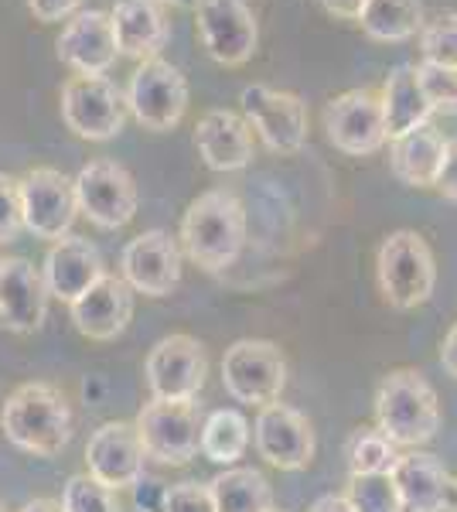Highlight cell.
Returning <instances> with one entry per match:
<instances>
[{"label": "cell", "instance_id": "13", "mask_svg": "<svg viewBox=\"0 0 457 512\" xmlns=\"http://www.w3.org/2000/svg\"><path fill=\"white\" fill-rule=\"evenodd\" d=\"M144 376L154 400H195L209 376L205 345L191 335H168L147 352Z\"/></svg>", "mask_w": 457, "mask_h": 512}, {"label": "cell", "instance_id": "25", "mask_svg": "<svg viewBox=\"0 0 457 512\" xmlns=\"http://www.w3.org/2000/svg\"><path fill=\"white\" fill-rule=\"evenodd\" d=\"M447 137L440 134L434 123H423L417 130L393 137L389 144V168L393 175L410 188H434L437 175L444 168Z\"/></svg>", "mask_w": 457, "mask_h": 512}, {"label": "cell", "instance_id": "28", "mask_svg": "<svg viewBox=\"0 0 457 512\" xmlns=\"http://www.w3.org/2000/svg\"><path fill=\"white\" fill-rule=\"evenodd\" d=\"M423 4L420 0H365L359 24L372 41L400 45L420 35L423 28Z\"/></svg>", "mask_w": 457, "mask_h": 512}, {"label": "cell", "instance_id": "37", "mask_svg": "<svg viewBox=\"0 0 457 512\" xmlns=\"http://www.w3.org/2000/svg\"><path fill=\"white\" fill-rule=\"evenodd\" d=\"M28 7L41 24H55V21L72 18L82 7V0H28Z\"/></svg>", "mask_w": 457, "mask_h": 512}, {"label": "cell", "instance_id": "17", "mask_svg": "<svg viewBox=\"0 0 457 512\" xmlns=\"http://www.w3.org/2000/svg\"><path fill=\"white\" fill-rule=\"evenodd\" d=\"M144 458L147 454L137 437V427L127 424V420H110V424H103L89 437L86 475L113 492L134 489L140 478H144Z\"/></svg>", "mask_w": 457, "mask_h": 512}, {"label": "cell", "instance_id": "6", "mask_svg": "<svg viewBox=\"0 0 457 512\" xmlns=\"http://www.w3.org/2000/svg\"><path fill=\"white\" fill-rule=\"evenodd\" d=\"M222 386L249 407L277 403L287 386V359L267 338H239L222 355Z\"/></svg>", "mask_w": 457, "mask_h": 512}, {"label": "cell", "instance_id": "18", "mask_svg": "<svg viewBox=\"0 0 457 512\" xmlns=\"http://www.w3.org/2000/svg\"><path fill=\"white\" fill-rule=\"evenodd\" d=\"M389 478L396 485L403 512H454V478L434 454L420 448L400 454L389 468Z\"/></svg>", "mask_w": 457, "mask_h": 512}, {"label": "cell", "instance_id": "24", "mask_svg": "<svg viewBox=\"0 0 457 512\" xmlns=\"http://www.w3.org/2000/svg\"><path fill=\"white\" fill-rule=\"evenodd\" d=\"M103 274H106L103 256L82 236H62L58 243H52V250L45 256V267H41V280L48 287V297H58V301H69V304L82 291H89Z\"/></svg>", "mask_w": 457, "mask_h": 512}, {"label": "cell", "instance_id": "34", "mask_svg": "<svg viewBox=\"0 0 457 512\" xmlns=\"http://www.w3.org/2000/svg\"><path fill=\"white\" fill-rule=\"evenodd\" d=\"M417 76H420V86H423V96H427L430 110L447 113V117H457V69H444V65H434V62H420Z\"/></svg>", "mask_w": 457, "mask_h": 512}, {"label": "cell", "instance_id": "31", "mask_svg": "<svg viewBox=\"0 0 457 512\" xmlns=\"http://www.w3.org/2000/svg\"><path fill=\"white\" fill-rule=\"evenodd\" d=\"M345 502L352 512H403L393 478L386 475H348Z\"/></svg>", "mask_w": 457, "mask_h": 512}, {"label": "cell", "instance_id": "21", "mask_svg": "<svg viewBox=\"0 0 457 512\" xmlns=\"http://www.w3.org/2000/svg\"><path fill=\"white\" fill-rule=\"evenodd\" d=\"M195 147L205 168L212 171H243L256 158L253 127L243 120V113L209 110L195 127Z\"/></svg>", "mask_w": 457, "mask_h": 512}, {"label": "cell", "instance_id": "20", "mask_svg": "<svg viewBox=\"0 0 457 512\" xmlns=\"http://www.w3.org/2000/svg\"><path fill=\"white\" fill-rule=\"evenodd\" d=\"M55 52L76 76H106L120 55L110 11H76L58 35Z\"/></svg>", "mask_w": 457, "mask_h": 512}, {"label": "cell", "instance_id": "43", "mask_svg": "<svg viewBox=\"0 0 457 512\" xmlns=\"http://www.w3.org/2000/svg\"><path fill=\"white\" fill-rule=\"evenodd\" d=\"M18 512H62V502H55V499H31V502H24Z\"/></svg>", "mask_w": 457, "mask_h": 512}, {"label": "cell", "instance_id": "48", "mask_svg": "<svg viewBox=\"0 0 457 512\" xmlns=\"http://www.w3.org/2000/svg\"><path fill=\"white\" fill-rule=\"evenodd\" d=\"M0 512H4V506H0Z\"/></svg>", "mask_w": 457, "mask_h": 512}, {"label": "cell", "instance_id": "16", "mask_svg": "<svg viewBox=\"0 0 457 512\" xmlns=\"http://www.w3.org/2000/svg\"><path fill=\"white\" fill-rule=\"evenodd\" d=\"M123 280L134 294L168 297L181 284V246L164 229H147L123 246Z\"/></svg>", "mask_w": 457, "mask_h": 512}, {"label": "cell", "instance_id": "14", "mask_svg": "<svg viewBox=\"0 0 457 512\" xmlns=\"http://www.w3.org/2000/svg\"><path fill=\"white\" fill-rule=\"evenodd\" d=\"M324 134L331 147L352 158L376 154L386 144V120L376 89H348L324 106Z\"/></svg>", "mask_w": 457, "mask_h": 512}, {"label": "cell", "instance_id": "15", "mask_svg": "<svg viewBox=\"0 0 457 512\" xmlns=\"http://www.w3.org/2000/svg\"><path fill=\"white\" fill-rule=\"evenodd\" d=\"M253 441L260 458L280 472H301L314 461V448H318L311 420L280 400L260 407L253 424Z\"/></svg>", "mask_w": 457, "mask_h": 512}, {"label": "cell", "instance_id": "7", "mask_svg": "<svg viewBox=\"0 0 457 512\" xmlns=\"http://www.w3.org/2000/svg\"><path fill=\"white\" fill-rule=\"evenodd\" d=\"M123 96H127V113H134L140 127L154 130V134H168L188 113L185 72L168 59H161V55L137 65Z\"/></svg>", "mask_w": 457, "mask_h": 512}, {"label": "cell", "instance_id": "29", "mask_svg": "<svg viewBox=\"0 0 457 512\" xmlns=\"http://www.w3.org/2000/svg\"><path fill=\"white\" fill-rule=\"evenodd\" d=\"M249 448V420L239 410H212L202 424V451L215 465H236Z\"/></svg>", "mask_w": 457, "mask_h": 512}, {"label": "cell", "instance_id": "10", "mask_svg": "<svg viewBox=\"0 0 457 512\" xmlns=\"http://www.w3.org/2000/svg\"><path fill=\"white\" fill-rule=\"evenodd\" d=\"M76 202L99 229H123L137 216V181L120 161L96 158L76 175Z\"/></svg>", "mask_w": 457, "mask_h": 512}, {"label": "cell", "instance_id": "2", "mask_svg": "<svg viewBox=\"0 0 457 512\" xmlns=\"http://www.w3.org/2000/svg\"><path fill=\"white\" fill-rule=\"evenodd\" d=\"M4 437L24 454L55 458L72 441V410L69 400L52 383H24L7 396L0 410Z\"/></svg>", "mask_w": 457, "mask_h": 512}, {"label": "cell", "instance_id": "39", "mask_svg": "<svg viewBox=\"0 0 457 512\" xmlns=\"http://www.w3.org/2000/svg\"><path fill=\"white\" fill-rule=\"evenodd\" d=\"M134 489H137V495H134L137 512H161L164 509V492L168 489H164L161 482H144V478H140Z\"/></svg>", "mask_w": 457, "mask_h": 512}, {"label": "cell", "instance_id": "30", "mask_svg": "<svg viewBox=\"0 0 457 512\" xmlns=\"http://www.w3.org/2000/svg\"><path fill=\"white\" fill-rule=\"evenodd\" d=\"M396 444L386 434L362 427L348 444V475H386L396 465Z\"/></svg>", "mask_w": 457, "mask_h": 512}, {"label": "cell", "instance_id": "1", "mask_svg": "<svg viewBox=\"0 0 457 512\" xmlns=\"http://www.w3.org/2000/svg\"><path fill=\"white\" fill-rule=\"evenodd\" d=\"M185 256L205 274H222L246 246V205L229 188H209L185 209L181 219Z\"/></svg>", "mask_w": 457, "mask_h": 512}, {"label": "cell", "instance_id": "26", "mask_svg": "<svg viewBox=\"0 0 457 512\" xmlns=\"http://www.w3.org/2000/svg\"><path fill=\"white\" fill-rule=\"evenodd\" d=\"M382 120H386V137H400L406 130H417L423 123H430L434 110H430L427 96H423L420 76H417V65L403 62L396 65L393 72L382 82Z\"/></svg>", "mask_w": 457, "mask_h": 512}, {"label": "cell", "instance_id": "36", "mask_svg": "<svg viewBox=\"0 0 457 512\" xmlns=\"http://www.w3.org/2000/svg\"><path fill=\"white\" fill-rule=\"evenodd\" d=\"M161 512H215L212 492L202 482H178L164 492V509Z\"/></svg>", "mask_w": 457, "mask_h": 512}, {"label": "cell", "instance_id": "22", "mask_svg": "<svg viewBox=\"0 0 457 512\" xmlns=\"http://www.w3.org/2000/svg\"><path fill=\"white\" fill-rule=\"evenodd\" d=\"M48 287L41 270L28 260H4L0 270V325L18 335H31L45 325Z\"/></svg>", "mask_w": 457, "mask_h": 512}, {"label": "cell", "instance_id": "38", "mask_svg": "<svg viewBox=\"0 0 457 512\" xmlns=\"http://www.w3.org/2000/svg\"><path fill=\"white\" fill-rule=\"evenodd\" d=\"M437 192L447 198V202H457V137L447 140V154H444V168L437 175Z\"/></svg>", "mask_w": 457, "mask_h": 512}, {"label": "cell", "instance_id": "27", "mask_svg": "<svg viewBox=\"0 0 457 512\" xmlns=\"http://www.w3.org/2000/svg\"><path fill=\"white\" fill-rule=\"evenodd\" d=\"M215 512H270L273 509V489L267 475L256 468L229 465L209 482Z\"/></svg>", "mask_w": 457, "mask_h": 512}, {"label": "cell", "instance_id": "23", "mask_svg": "<svg viewBox=\"0 0 457 512\" xmlns=\"http://www.w3.org/2000/svg\"><path fill=\"white\" fill-rule=\"evenodd\" d=\"M116 52L127 59H157L171 38V21L161 0H116L110 11Z\"/></svg>", "mask_w": 457, "mask_h": 512}, {"label": "cell", "instance_id": "8", "mask_svg": "<svg viewBox=\"0 0 457 512\" xmlns=\"http://www.w3.org/2000/svg\"><path fill=\"white\" fill-rule=\"evenodd\" d=\"M127 117V96L113 79L72 76L62 86V120L82 140H113Z\"/></svg>", "mask_w": 457, "mask_h": 512}, {"label": "cell", "instance_id": "5", "mask_svg": "<svg viewBox=\"0 0 457 512\" xmlns=\"http://www.w3.org/2000/svg\"><path fill=\"white\" fill-rule=\"evenodd\" d=\"M202 407L195 400H151L134 420L144 454L161 465H188L202 448Z\"/></svg>", "mask_w": 457, "mask_h": 512}, {"label": "cell", "instance_id": "9", "mask_svg": "<svg viewBox=\"0 0 457 512\" xmlns=\"http://www.w3.org/2000/svg\"><path fill=\"white\" fill-rule=\"evenodd\" d=\"M239 106L273 154H297L307 144V103L297 93L253 82L239 93Z\"/></svg>", "mask_w": 457, "mask_h": 512}, {"label": "cell", "instance_id": "35", "mask_svg": "<svg viewBox=\"0 0 457 512\" xmlns=\"http://www.w3.org/2000/svg\"><path fill=\"white\" fill-rule=\"evenodd\" d=\"M24 229L18 178L0 175V243H14Z\"/></svg>", "mask_w": 457, "mask_h": 512}, {"label": "cell", "instance_id": "12", "mask_svg": "<svg viewBox=\"0 0 457 512\" xmlns=\"http://www.w3.org/2000/svg\"><path fill=\"white\" fill-rule=\"evenodd\" d=\"M18 192L28 233H35L38 239H52V243L69 236L72 222L79 216L72 178H65L58 168H31L18 181Z\"/></svg>", "mask_w": 457, "mask_h": 512}, {"label": "cell", "instance_id": "47", "mask_svg": "<svg viewBox=\"0 0 457 512\" xmlns=\"http://www.w3.org/2000/svg\"><path fill=\"white\" fill-rule=\"evenodd\" d=\"M270 512H280V509H270Z\"/></svg>", "mask_w": 457, "mask_h": 512}, {"label": "cell", "instance_id": "42", "mask_svg": "<svg viewBox=\"0 0 457 512\" xmlns=\"http://www.w3.org/2000/svg\"><path fill=\"white\" fill-rule=\"evenodd\" d=\"M311 512H352V506L345 502V495H321Z\"/></svg>", "mask_w": 457, "mask_h": 512}, {"label": "cell", "instance_id": "3", "mask_svg": "<svg viewBox=\"0 0 457 512\" xmlns=\"http://www.w3.org/2000/svg\"><path fill=\"white\" fill-rule=\"evenodd\" d=\"M376 431L396 448H423L440 431V400L420 369H393L376 390Z\"/></svg>", "mask_w": 457, "mask_h": 512}, {"label": "cell", "instance_id": "33", "mask_svg": "<svg viewBox=\"0 0 457 512\" xmlns=\"http://www.w3.org/2000/svg\"><path fill=\"white\" fill-rule=\"evenodd\" d=\"M62 512H120L116 492L89 475H72L62 492Z\"/></svg>", "mask_w": 457, "mask_h": 512}, {"label": "cell", "instance_id": "32", "mask_svg": "<svg viewBox=\"0 0 457 512\" xmlns=\"http://www.w3.org/2000/svg\"><path fill=\"white\" fill-rule=\"evenodd\" d=\"M423 62L457 69V11H440L420 28Z\"/></svg>", "mask_w": 457, "mask_h": 512}, {"label": "cell", "instance_id": "4", "mask_svg": "<svg viewBox=\"0 0 457 512\" xmlns=\"http://www.w3.org/2000/svg\"><path fill=\"white\" fill-rule=\"evenodd\" d=\"M376 284L382 301L396 311H413L434 297L437 260L417 229H396L379 243Z\"/></svg>", "mask_w": 457, "mask_h": 512}, {"label": "cell", "instance_id": "46", "mask_svg": "<svg viewBox=\"0 0 457 512\" xmlns=\"http://www.w3.org/2000/svg\"><path fill=\"white\" fill-rule=\"evenodd\" d=\"M454 489H457V478H454Z\"/></svg>", "mask_w": 457, "mask_h": 512}, {"label": "cell", "instance_id": "19", "mask_svg": "<svg viewBox=\"0 0 457 512\" xmlns=\"http://www.w3.org/2000/svg\"><path fill=\"white\" fill-rule=\"evenodd\" d=\"M69 311L79 335L93 338V342H113L127 332L130 318H134V291L123 277L103 274L69 304Z\"/></svg>", "mask_w": 457, "mask_h": 512}, {"label": "cell", "instance_id": "40", "mask_svg": "<svg viewBox=\"0 0 457 512\" xmlns=\"http://www.w3.org/2000/svg\"><path fill=\"white\" fill-rule=\"evenodd\" d=\"M321 7L328 14H335V18H342V21H359L365 0H321Z\"/></svg>", "mask_w": 457, "mask_h": 512}, {"label": "cell", "instance_id": "11", "mask_svg": "<svg viewBox=\"0 0 457 512\" xmlns=\"http://www.w3.org/2000/svg\"><path fill=\"white\" fill-rule=\"evenodd\" d=\"M195 24L205 52L219 65H246L260 45V24L246 0H198Z\"/></svg>", "mask_w": 457, "mask_h": 512}, {"label": "cell", "instance_id": "41", "mask_svg": "<svg viewBox=\"0 0 457 512\" xmlns=\"http://www.w3.org/2000/svg\"><path fill=\"white\" fill-rule=\"evenodd\" d=\"M440 366L457 379V321H454L451 332H447L444 345H440Z\"/></svg>", "mask_w": 457, "mask_h": 512}, {"label": "cell", "instance_id": "44", "mask_svg": "<svg viewBox=\"0 0 457 512\" xmlns=\"http://www.w3.org/2000/svg\"><path fill=\"white\" fill-rule=\"evenodd\" d=\"M161 4H174V7H195L198 0H161Z\"/></svg>", "mask_w": 457, "mask_h": 512}, {"label": "cell", "instance_id": "45", "mask_svg": "<svg viewBox=\"0 0 457 512\" xmlns=\"http://www.w3.org/2000/svg\"><path fill=\"white\" fill-rule=\"evenodd\" d=\"M0 270H4V256H0Z\"/></svg>", "mask_w": 457, "mask_h": 512}]
</instances>
